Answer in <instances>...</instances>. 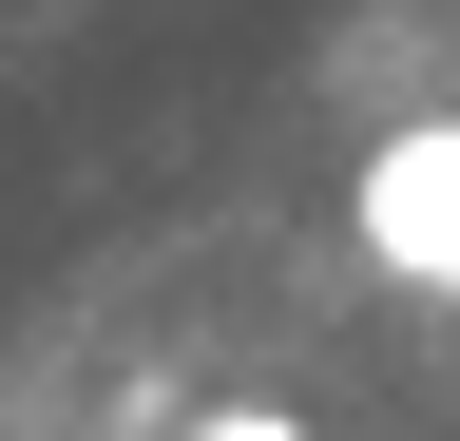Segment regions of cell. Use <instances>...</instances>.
Returning a JSON list of instances; mask_svg holds the SVG:
<instances>
[{
  "label": "cell",
  "mask_w": 460,
  "mask_h": 441,
  "mask_svg": "<svg viewBox=\"0 0 460 441\" xmlns=\"http://www.w3.org/2000/svg\"><path fill=\"white\" fill-rule=\"evenodd\" d=\"M345 231H365L384 288H460V116H402L365 173H345Z\"/></svg>",
  "instance_id": "1"
},
{
  "label": "cell",
  "mask_w": 460,
  "mask_h": 441,
  "mask_svg": "<svg viewBox=\"0 0 460 441\" xmlns=\"http://www.w3.org/2000/svg\"><path fill=\"white\" fill-rule=\"evenodd\" d=\"M172 441H307V422H269V403H230V422H172Z\"/></svg>",
  "instance_id": "2"
}]
</instances>
